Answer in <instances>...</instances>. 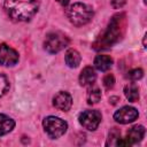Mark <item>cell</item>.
Here are the masks:
<instances>
[{"mask_svg": "<svg viewBox=\"0 0 147 147\" xmlns=\"http://www.w3.org/2000/svg\"><path fill=\"white\" fill-rule=\"evenodd\" d=\"M125 23H126L125 14L121 13V14L114 15L113 18L110 20L106 31L93 44L94 49H96V51L106 49V48H109L110 46H113L114 44H116L117 41H119V39L122 38V36L124 34V31H125Z\"/></svg>", "mask_w": 147, "mask_h": 147, "instance_id": "6da1fadb", "label": "cell"}, {"mask_svg": "<svg viewBox=\"0 0 147 147\" xmlns=\"http://www.w3.org/2000/svg\"><path fill=\"white\" fill-rule=\"evenodd\" d=\"M5 11L16 22L31 20L39 8V0H5Z\"/></svg>", "mask_w": 147, "mask_h": 147, "instance_id": "7a4b0ae2", "label": "cell"}, {"mask_svg": "<svg viewBox=\"0 0 147 147\" xmlns=\"http://www.w3.org/2000/svg\"><path fill=\"white\" fill-rule=\"evenodd\" d=\"M69 21L76 25V26H82L88 23L93 16V9L83 2H76L71 5L67 11H65Z\"/></svg>", "mask_w": 147, "mask_h": 147, "instance_id": "3957f363", "label": "cell"}, {"mask_svg": "<svg viewBox=\"0 0 147 147\" xmlns=\"http://www.w3.org/2000/svg\"><path fill=\"white\" fill-rule=\"evenodd\" d=\"M68 44H69V39L64 33L60 31H54V32H49L46 36L44 41V47L48 53L55 54L62 51L63 48H65Z\"/></svg>", "mask_w": 147, "mask_h": 147, "instance_id": "277c9868", "label": "cell"}, {"mask_svg": "<svg viewBox=\"0 0 147 147\" xmlns=\"http://www.w3.org/2000/svg\"><path fill=\"white\" fill-rule=\"evenodd\" d=\"M42 126L45 132L47 133V136L52 139H56L60 138L61 136H63L68 129V124L67 122H64L63 119L55 117V116H48L42 121Z\"/></svg>", "mask_w": 147, "mask_h": 147, "instance_id": "5b68a950", "label": "cell"}, {"mask_svg": "<svg viewBox=\"0 0 147 147\" xmlns=\"http://www.w3.org/2000/svg\"><path fill=\"white\" fill-rule=\"evenodd\" d=\"M101 118L102 116L99 110H85L80 113L78 117L80 125L90 131H94L99 126Z\"/></svg>", "mask_w": 147, "mask_h": 147, "instance_id": "8992f818", "label": "cell"}, {"mask_svg": "<svg viewBox=\"0 0 147 147\" xmlns=\"http://www.w3.org/2000/svg\"><path fill=\"white\" fill-rule=\"evenodd\" d=\"M138 116H139V113L136 108L125 106V107H122L121 109H118L114 114V119L117 123L127 124V123H131V122L136 121L138 118Z\"/></svg>", "mask_w": 147, "mask_h": 147, "instance_id": "52a82bcc", "label": "cell"}, {"mask_svg": "<svg viewBox=\"0 0 147 147\" xmlns=\"http://www.w3.org/2000/svg\"><path fill=\"white\" fill-rule=\"evenodd\" d=\"M18 62V53L6 44L0 45V64L5 67L14 65Z\"/></svg>", "mask_w": 147, "mask_h": 147, "instance_id": "ba28073f", "label": "cell"}, {"mask_svg": "<svg viewBox=\"0 0 147 147\" xmlns=\"http://www.w3.org/2000/svg\"><path fill=\"white\" fill-rule=\"evenodd\" d=\"M53 105L56 109L61 111H68L72 106V98L68 92L61 91L54 96Z\"/></svg>", "mask_w": 147, "mask_h": 147, "instance_id": "9c48e42d", "label": "cell"}, {"mask_svg": "<svg viewBox=\"0 0 147 147\" xmlns=\"http://www.w3.org/2000/svg\"><path fill=\"white\" fill-rule=\"evenodd\" d=\"M145 136V127L142 125H134L127 131L126 134V140L129 141L130 145L138 144Z\"/></svg>", "mask_w": 147, "mask_h": 147, "instance_id": "30bf717a", "label": "cell"}, {"mask_svg": "<svg viewBox=\"0 0 147 147\" xmlns=\"http://www.w3.org/2000/svg\"><path fill=\"white\" fill-rule=\"evenodd\" d=\"M95 78H96V74L94 69L92 67H85L79 75V84L82 86L92 85L95 82Z\"/></svg>", "mask_w": 147, "mask_h": 147, "instance_id": "8fae6325", "label": "cell"}, {"mask_svg": "<svg viewBox=\"0 0 147 147\" xmlns=\"http://www.w3.org/2000/svg\"><path fill=\"white\" fill-rule=\"evenodd\" d=\"M113 65V59L109 55H96L94 59V67L100 71H107Z\"/></svg>", "mask_w": 147, "mask_h": 147, "instance_id": "7c38bea8", "label": "cell"}, {"mask_svg": "<svg viewBox=\"0 0 147 147\" xmlns=\"http://www.w3.org/2000/svg\"><path fill=\"white\" fill-rule=\"evenodd\" d=\"M64 60H65V63L68 67L70 68H76L79 65L80 63V54L76 51V49H68L67 53H65V56H64Z\"/></svg>", "mask_w": 147, "mask_h": 147, "instance_id": "4fadbf2b", "label": "cell"}, {"mask_svg": "<svg viewBox=\"0 0 147 147\" xmlns=\"http://www.w3.org/2000/svg\"><path fill=\"white\" fill-rule=\"evenodd\" d=\"M14 126H15L14 119H11L10 117L3 114H0V137L10 132L14 129Z\"/></svg>", "mask_w": 147, "mask_h": 147, "instance_id": "5bb4252c", "label": "cell"}, {"mask_svg": "<svg viewBox=\"0 0 147 147\" xmlns=\"http://www.w3.org/2000/svg\"><path fill=\"white\" fill-rule=\"evenodd\" d=\"M124 94H125L126 99L131 102H136L139 100V90H138V86L133 83H130L125 86Z\"/></svg>", "mask_w": 147, "mask_h": 147, "instance_id": "9a60e30c", "label": "cell"}, {"mask_svg": "<svg viewBox=\"0 0 147 147\" xmlns=\"http://www.w3.org/2000/svg\"><path fill=\"white\" fill-rule=\"evenodd\" d=\"M101 99V91L99 88H92L87 93V103L88 105H95Z\"/></svg>", "mask_w": 147, "mask_h": 147, "instance_id": "2e32d148", "label": "cell"}, {"mask_svg": "<svg viewBox=\"0 0 147 147\" xmlns=\"http://www.w3.org/2000/svg\"><path fill=\"white\" fill-rule=\"evenodd\" d=\"M142 76H144V71H142V69H140V68L132 69V70H130L129 74H127V78H130V79L133 80V82L139 80Z\"/></svg>", "mask_w": 147, "mask_h": 147, "instance_id": "e0dca14e", "label": "cell"}, {"mask_svg": "<svg viewBox=\"0 0 147 147\" xmlns=\"http://www.w3.org/2000/svg\"><path fill=\"white\" fill-rule=\"evenodd\" d=\"M9 88V82L7 77L3 74H0V98L8 91Z\"/></svg>", "mask_w": 147, "mask_h": 147, "instance_id": "ac0fdd59", "label": "cell"}, {"mask_svg": "<svg viewBox=\"0 0 147 147\" xmlns=\"http://www.w3.org/2000/svg\"><path fill=\"white\" fill-rule=\"evenodd\" d=\"M115 84V77L111 75V74H107L105 77H103V86L107 88V90H110Z\"/></svg>", "mask_w": 147, "mask_h": 147, "instance_id": "d6986e66", "label": "cell"}, {"mask_svg": "<svg viewBox=\"0 0 147 147\" xmlns=\"http://www.w3.org/2000/svg\"><path fill=\"white\" fill-rule=\"evenodd\" d=\"M125 3H126V0H111V6H113L115 9L122 8Z\"/></svg>", "mask_w": 147, "mask_h": 147, "instance_id": "ffe728a7", "label": "cell"}, {"mask_svg": "<svg viewBox=\"0 0 147 147\" xmlns=\"http://www.w3.org/2000/svg\"><path fill=\"white\" fill-rule=\"evenodd\" d=\"M56 1H57V2H59V3L61 5V6L65 7V6H67V5L69 3V1H70V0H56Z\"/></svg>", "mask_w": 147, "mask_h": 147, "instance_id": "44dd1931", "label": "cell"}, {"mask_svg": "<svg viewBox=\"0 0 147 147\" xmlns=\"http://www.w3.org/2000/svg\"><path fill=\"white\" fill-rule=\"evenodd\" d=\"M116 100H118V98H117V96H113V98H110V102H111L113 105H115V103L117 102Z\"/></svg>", "mask_w": 147, "mask_h": 147, "instance_id": "7402d4cb", "label": "cell"}]
</instances>
